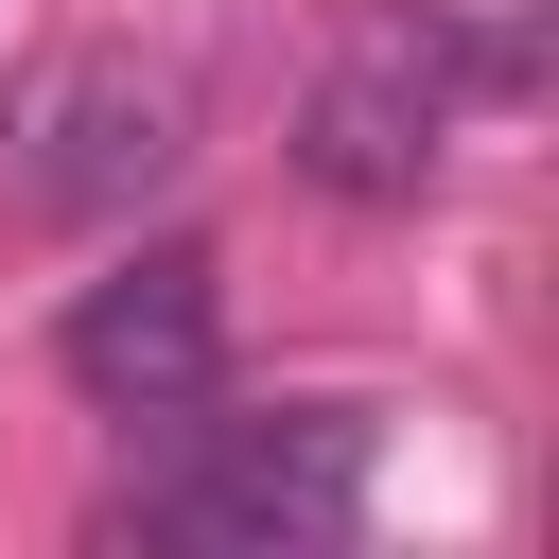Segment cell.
<instances>
[{"label":"cell","instance_id":"1","mask_svg":"<svg viewBox=\"0 0 559 559\" xmlns=\"http://www.w3.org/2000/svg\"><path fill=\"white\" fill-rule=\"evenodd\" d=\"M367 472H384V419H367V402H262V419L175 402L157 454L105 489V542H175V559H314V542L367 524Z\"/></svg>","mask_w":559,"mask_h":559},{"label":"cell","instance_id":"2","mask_svg":"<svg viewBox=\"0 0 559 559\" xmlns=\"http://www.w3.org/2000/svg\"><path fill=\"white\" fill-rule=\"evenodd\" d=\"M524 87V35H454L437 0H367L332 35V70L297 87V175L332 210H419L454 175V105Z\"/></svg>","mask_w":559,"mask_h":559},{"label":"cell","instance_id":"3","mask_svg":"<svg viewBox=\"0 0 559 559\" xmlns=\"http://www.w3.org/2000/svg\"><path fill=\"white\" fill-rule=\"evenodd\" d=\"M175 175H192V87L157 52H52L0 105V192L35 227H140Z\"/></svg>","mask_w":559,"mask_h":559},{"label":"cell","instance_id":"4","mask_svg":"<svg viewBox=\"0 0 559 559\" xmlns=\"http://www.w3.org/2000/svg\"><path fill=\"white\" fill-rule=\"evenodd\" d=\"M52 367H70V402L87 419H175V402H210L227 384V262L210 245H140V262H105L70 314H52Z\"/></svg>","mask_w":559,"mask_h":559}]
</instances>
